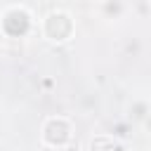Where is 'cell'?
Instances as JSON below:
<instances>
[{"mask_svg": "<svg viewBox=\"0 0 151 151\" xmlns=\"http://www.w3.org/2000/svg\"><path fill=\"white\" fill-rule=\"evenodd\" d=\"M76 31H78L76 17L66 7H52L38 19V35L54 47L68 45L76 38Z\"/></svg>", "mask_w": 151, "mask_h": 151, "instance_id": "obj_1", "label": "cell"}, {"mask_svg": "<svg viewBox=\"0 0 151 151\" xmlns=\"http://www.w3.org/2000/svg\"><path fill=\"white\" fill-rule=\"evenodd\" d=\"M0 35L5 40H28L38 35V17L24 2H12L0 9Z\"/></svg>", "mask_w": 151, "mask_h": 151, "instance_id": "obj_2", "label": "cell"}, {"mask_svg": "<svg viewBox=\"0 0 151 151\" xmlns=\"http://www.w3.org/2000/svg\"><path fill=\"white\" fill-rule=\"evenodd\" d=\"M76 142V120L66 113H50L40 120L38 144L45 151H61Z\"/></svg>", "mask_w": 151, "mask_h": 151, "instance_id": "obj_3", "label": "cell"}, {"mask_svg": "<svg viewBox=\"0 0 151 151\" xmlns=\"http://www.w3.org/2000/svg\"><path fill=\"white\" fill-rule=\"evenodd\" d=\"M132 5L130 0H94L92 2V12L101 24H120L123 19H127Z\"/></svg>", "mask_w": 151, "mask_h": 151, "instance_id": "obj_4", "label": "cell"}, {"mask_svg": "<svg viewBox=\"0 0 151 151\" xmlns=\"http://www.w3.org/2000/svg\"><path fill=\"white\" fill-rule=\"evenodd\" d=\"M123 118L132 125V127H142L149 118H151V101L146 97H132L125 104V113Z\"/></svg>", "mask_w": 151, "mask_h": 151, "instance_id": "obj_5", "label": "cell"}, {"mask_svg": "<svg viewBox=\"0 0 151 151\" xmlns=\"http://www.w3.org/2000/svg\"><path fill=\"white\" fill-rule=\"evenodd\" d=\"M85 151H127V146L113 132H99V134H92L87 139Z\"/></svg>", "mask_w": 151, "mask_h": 151, "instance_id": "obj_6", "label": "cell"}, {"mask_svg": "<svg viewBox=\"0 0 151 151\" xmlns=\"http://www.w3.org/2000/svg\"><path fill=\"white\" fill-rule=\"evenodd\" d=\"M120 54H123V57H139V54H142V42H139V38H137V35H127V38H125V47L120 50Z\"/></svg>", "mask_w": 151, "mask_h": 151, "instance_id": "obj_7", "label": "cell"}, {"mask_svg": "<svg viewBox=\"0 0 151 151\" xmlns=\"http://www.w3.org/2000/svg\"><path fill=\"white\" fill-rule=\"evenodd\" d=\"M61 151H85V149H83V146H80L78 142H71V144H68L66 149H61Z\"/></svg>", "mask_w": 151, "mask_h": 151, "instance_id": "obj_8", "label": "cell"}, {"mask_svg": "<svg viewBox=\"0 0 151 151\" xmlns=\"http://www.w3.org/2000/svg\"><path fill=\"white\" fill-rule=\"evenodd\" d=\"M149 12H151V0H149Z\"/></svg>", "mask_w": 151, "mask_h": 151, "instance_id": "obj_9", "label": "cell"}]
</instances>
